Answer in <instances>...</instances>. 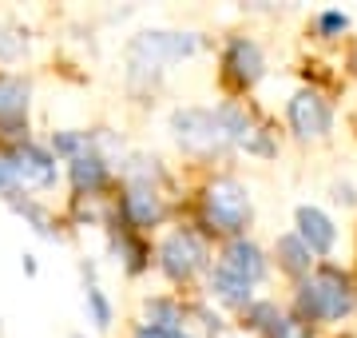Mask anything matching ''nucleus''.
<instances>
[{"mask_svg":"<svg viewBox=\"0 0 357 338\" xmlns=\"http://www.w3.org/2000/svg\"><path fill=\"white\" fill-rule=\"evenodd\" d=\"M357 307V291L349 274L337 267H318L298 283V318L302 323H337Z\"/></svg>","mask_w":357,"mask_h":338,"instance_id":"f257e3e1","label":"nucleus"},{"mask_svg":"<svg viewBox=\"0 0 357 338\" xmlns=\"http://www.w3.org/2000/svg\"><path fill=\"white\" fill-rule=\"evenodd\" d=\"M171 128H175V140L191 156H218V152L230 147V135L222 128L218 112H206V108H183V112H175Z\"/></svg>","mask_w":357,"mask_h":338,"instance_id":"f03ea898","label":"nucleus"},{"mask_svg":"<svg viewBox=\"0 0 357 338\" xmlns=\"http://www.w3.org/2000/svg\"><path fill=\"white\" fill-rule=\"evenodd\" d=\"M206 219L215 223L218 231L238 235L250 223V191L238 179H230V175L215 179L206 187Z\"/></svg>","mask_w":357,"mask_h":338,"instance_id":"7ed1b4c3","label":"nucleus"},{"mask_svg":"<svg viewBox=\"0 0 357 338\" xmlns=\"http://www.w3.org/2000/svg\"><path fill=\"white\" fill-rule=\"evenodd\" d=\"M159 259H163V271L183 283V279H191L199 267H206V243L195 231H175V235H167Z\"/></svg>","mask_w":357,"mask_h":338,"instance_id":"20e7f679","label":"nucleus"},{"mask_svg":"<svg viewBox=\"0 0 357 338\" xmlns=\"http://www.w3.org/2000/svg\"><path fill=\"white\" fill-rule=\"evenodd\" d=\"M286 116H290V128L298 140H321L333 128V112L318 91H298L286 108Z\"/></svg>","mask_w":357,"mask_h":338,"instance_id":"39448f33","label":"nucleus"},{"mask_svg":"<svg viewBox=\"0 0 357 338\" xmlns=\"http://www.w3.org/2000/svg\"><path fill=\"white\" fill-rule=\"evenodd\" d=\"M195 48H199V40H195L191 32H147V36L135 40L131 56H135V60H139V56H147V60H151V68H155L159 60H178V56H191Z\"/></svg>","mask_w":357,"mask_h":338,"instance_id":"423d86ee","label":"nucleus"},{"mask_svg":"<svg viewBox=\"0 0 357 338\" xmlns=\"http://www.w3.org/2000/svg\"><path fill=\"white\" fill-rule=\"evenodd\" d=\"M222 271H230L234 279H243V283H262L266 279V255L250 243V239H234L227 251H222V263H218Z\"/></svg>","mask_w":357,"mask_h":338,"instance_id":"0eeeda50","label":"nucleus"},{"mask_svg":"<svg viewBox=\"0 0 357 338\" xmlns=\"http://www.w3.org/2000/svg\"><path fill=\"white\" fill-rule=\"evenodd\" d=\"M227 68H230V76L238 80V84H258L262 80V68H266V60H262V48H258L255 40H246V36H234L230 40V48H227Z\"/></svg>","mask_w":357,"mask_h":338,"instance_id":"6e6552de","label":"nucleus"},{"mask_svg":"<svg viewBox=\"0 0 357 338\" xmlns=\"http://www.w3.org/2000/svg\"><path fill=\"white\" fill-rule=\"evenodd\" d=\"M298 235H302V243H306L314 255H330L333 243H337L333 223L326 219L318 207H298Z\"/></svg>","mask_w":357,"mask_h":338,"instance_id":"1a4fd4ad","label":"nucleus"},{"mask_svg":"<svg viewBox=\"0 0 357 338\" xmlns=\"http://www.w3.org/2000/svg\"><path fill=\"white\" fill-rule=\"evenodd\" d=\"M274 255H278V267L282 271H290L294 279H306L310 267H314V251L302 243V235H282L278 247H274Z\"/></svg>","mask_w":357,"mask_h":338,"instance_id":"9d476101","label":"nucleus"},{"mask_svg":"<svg viewBox=\"0 0 357 338\" xmlns=\"http://www.w3.org/2000/svg\"><path fill=\"white\" fill-rule=\"evenodd\" d=\"M13 168L24 183H36V187H48V183L56 179V163H52L44 152H36V147H24V152L16 156Z\"/></svg>","mask_w":357,"mask_h":338,"instance_id":"9b49d317","label":"nucleus"},{"mask_svg":"<svg viewBox=\"0 0 357 338\" xmlns=\"http://www.w3.org/2000/svg\"><path fill=\"white\" fill-rule=\"evenodd\" d=\"M211 291H215L227 307H246V311H250V283L234 279V274L222 271V267H215V274H211Z\"/></svg>","mask_w":357,"mask_h":338,"instance_id":"f8f14e48","label":"nucleus"},{"mask_svg":"<svg viewBox=\"0 0 357 338\" xmlns=\"http://www.w3.org/2000/svg\"><path fill=\"white\" fill-rule=\"evenodd\" d=\"M123 207H128L135 227H151V223L163 215V207H159V199H155L151 191H131V196L123 199Z\"/></svg>","mask_w":357,"mask_h":338,"instance_id":"ddd939ff","label":"nucleus"},{"mask_svg":"<svg viewBox=\"0 0 357 338\" xmlns=\"http://www.w3.org/2000/svg\"><path fill=\"white\" fill-rule=\"evenodd\" d=\"M72 175H76V187H88V191H96V187L107 179V168H103L100 156H76V168H72Z\"/></svg>","mask_w":357,"mask_h":338,"instance_id":"4468645a","label":"nucleus"},{"mask_svg":"<svg viewBox=\"0 0 357 338\" xmlns=\"http://www.w3.org/2000/svg\"><path fill=\"white\" fill-rule=\"evenodd\" d=\"M28 91L20 80H0V119H16L20 112H24V100Z\"/></svg>","mask_w":357,"mask_h":338,"instance_id":"2eb2a0df","label":"nucleus"},{"mask_svg":"<svg viewBox=\"0 0 357 338\" xmlns=\"http://www.w3.org/2000/svg\"><path fill=\"white\" fill-rule=\"evenodd\" d=\"M246 323L255 326V330H262V335H278V326H282V314L274 302H250V311H246Z\"/></svg>","mask_w":357,"mask_h":338,"instance_id":"dca6fc26","label":"nucleus"},{"mask_svg":"<svg viewBox=\"0 0 357 338\" xmlns=\"http://www.w3.org/2000/svg\"><path fill=\"white\" fill-rule=\"evenodd\" d=\"M349 28V16L345 13H321L318 16V32L321 36H337V32H345Z\"/></svg>","mask_w":357,"mask_h":338,"instance_id":"f3484780","label":"nucleus"},{"mask_svg":"<svg viewBox=\"0 0 357 338\" xmlns=\"http://www.w3.org/2000/svg\"><path fill=\"white\" fill-rule=\"evenodd\" d=\"M88 302H91V314H96V323L107 326V318H112V311H107V299H103L96 286H88Z\"/></svg>","mask_w":357,"mask_h":338,"instance_id":"a211bd4d","label":"nucleus"},{"mask_svg":"<svg viewBox=\"0 0 357 338\" xmlns=\"http://www.w3.org/2000/svg\"><path fill=\"white\" fill-rule=\"evenodd\" d=\"M274 338H310V330H306L302 318H282V326H278V335Z\"/></svg>","mask_w":357,"mask_h":338,"instance_id":"6ab92c4d","label":"nucleus"},{"mask_svg":"<svg viewBox=\"0 0 357 338\" xmlns=\"http://www.w3.org/2000/svg\"><path fill=\"white\" fill-rule=\"evenodd\" d=\"M13 179H16V168L8 163V159H0V191H4V187H13Z\"/></svg>","mask_w":357,"mask_h":338,"instance_id":"aec40b11","label":"nucleus"}]
</instances>
